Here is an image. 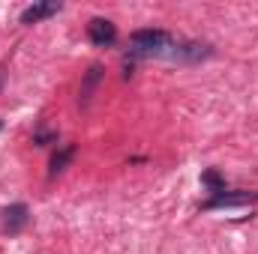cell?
<instances>
[{
    "label": "cell",
    "mask_w": 258,
    "mask_h": 254,
    "mask_svg": "<svg viewBox=\"0 0 258 254\" xmlns=\"http://www.w3.org/2000/svg\"><path fill=\"white\" fill-rule=\"evenodd\" d=\"M174 48V36L159 27H141L129 36V57H168Z\"/></svg>",
    "instance_id": "6da1fadb"
},
{
    "label": "cell",
    "mask_w": 258,
    "mask_h": 254,
    "mask_svg": "<svg viewBox=\"0 0 258 254\" xmlns=\"http://www.w3.org/2000/svg\"><path fill=\"white\" fill-rule=\"evenodd\" d=\"M258 191H219L213 194L210 200H204L201 209H222V206H246V203H255Z\"/></svg>",
    "instance_id": "7a4b0ae2"
},
{
    "label": "cell",
    "mask_w": 258,
    "mask_h": 254,
    "mask_svg": "<svg viewBox=\"0 0 258 254\" xmlns=\"http://www.w3.org/2000/svg\"><path fill=\"white\" fill-rule=\"evenodd\" d=\"M87 39H90L93 45H99V48H108V45L117 42V27H114L108 18H90V24H87Z\"/></svg>",
    "instance_id": "3957f363"
},
{
    "label": "cell",
    "mask_w": 258,
    "mask_h": 254,
    "mask_svg": "<svg viewBox=\"0 0 258 254\" xmlns=\"http://www.w3.org/2000/svg\"><path fill=\"white\" fill-rule=\"evenodd\" d=\"M27 224H30V209H27V203H9V206L3 209V230H6L9 236H18Z\"/></svg>",
    "instance_id": "277c9868"
},
{
    "label": "cell",
    "mask_w": 258,
    "mask_h": 254,
    "mask_svg": "<svg viewBox=\"0 0 258 254\" xmlns=\"http://www.w3.org/2000/svg\"><path fill=\"white\" fill-rule=\"evenodd\" d=\"M171 60H183V63H198L204 57H210V45H201V42H174Z\"/></svg>",
    "instance_id": "5b68a950"
},
{
    "label": "cell",
    "mask_w": 258,
    "mask_h": 254,
    "mask_svg": "<svg viewBox=\"0 0 258 254\" xmlns=\"http://www.w3.org/2000/svg\"><path fill=\"white\" fill-rule=\"evenodd\" d=\"M63 6L60 3H33V6H27L24 12H21V24H36V21H42V18H51V15H57Z\"/></svg>",
    "instance_id": "8992f818"
},
{
    "label": "cell",
    "mask_w": 258,
    "mask_h": 254,
    "mask_svg": "<svg viewBox=\"0 0 258 254\" xmlns=\"http://www.w3.org/2000/svg\"><path fill=\"white\" fill-rule=\"evenodd\" d=\"M102 75H105V72H102V66H99V63H93L90 69H87L84 84H81V99H78V102H81V108H87V102L93 99V93H96V87H99Z\"/></svg>",
    "instance_id": "52a82bcc"
},
{
    "label": "cell",
    "mask_w": 258,
    "mask_h": 254,
    "mask_svg": "<svg viewBox=\"0 0 258 254\" xmlns=\"http://www.w3.org/2000/svg\"><path fill=\"white\" fill-rule=\"evenodd\" d=\"M75 159V144H63L54 156H51V168H48V180H54L57 174H63L69 168V162Z\"/></svg>",
    "instance_id": "ba28073f"
},
{
    "label": "cell",
    "mask_w": 258,
    "mask_h": 254,
    "mask_svg": "<svg viewBox=\"0 0 258 254\" xmlns=\"http://www.w3.org/2000/svg\"><path fill=\"white\" fill-rule=\"evenodd\" d=\"M201 186L210 191V194H219V191H225V180H222V174L216 168H210V171L201 174Z\"/></svg>",
    "instance_id": "9c48e42d"
},
{
    "label": "cell",
    "mask_w": 258,
    "mask_h": 254,
    "mask_svg": "<svg viewBox=\"0 0 258 254\" xmlns=\"http://www.w3.org/2000/svg\"><path fill=\"white\" fill-rule=\"evenodd\" d=\"M54 141H57V132H51V129H36V135H33V144L36 147H48Z\"/></svg>",
    "instance_id": "30bf717a"
},
{
    "label": "cell",
    "mask_w": 258,
    "mask_h": 254,
    "mask_svg": "<svg viewBox=\"0 0 258 254\" xmlns=\"http://www.w3.org/2000/svg\"><path fill=\"white\" fill-rule=\"evenodd\" d=\"M0 90H3V66H0Z\"/></svg>",
    "instance_id": "8fae6325"
},
{
    "label": "cell",
    "mask_w": 258,
    "mask_h": 254,
    "mask_svg": "<svg viewBox=\"0 0 258 254\" xmlns=\"http://www.w3.org/2000/svg\"><path fill=\"white\" fill-rule=\"evenodd\" d=\"M0 129H3V120H0Z\"/></svg>",
    "instance_id": "7c38bea8"
}]
</instances>
